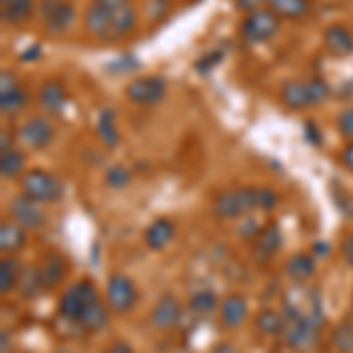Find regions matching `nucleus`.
<instances>
[{
	"mask_svg": "<svg viewBox=\"0 0 353 353\" xmlns=\"http://www.w3.org/2000/svg\"><path fill=\"white\" fill-rule=\"evenodd\" d=\"M283 245V233L278 229L276 224H269L264 226V229L257 231V236H254V243H252V254L254 259L259 261H269L273 254L281 250Z\"/></svg>",
	"mask_w": 353,
	"mask_h": 353,
	"instance_id": "obj_18",
	"label": "nucleus"
},
{
	"mask_svg": "<svg viewBox=\"0 0 353 353\" xmlns=\"http://www.w3.org/2000/svg\"><path fill=\"white\" fill-rule=\"evenodd\" d=\"M323 45L332 57L344 59L353 54V33L344 24H330L323 31Z\"/></svg>",
	"mask_w": 353,
	"mask_h": 353,
	"instance_id": "obj_17",
	"label": "nucleus"
},
{
	"mask_svg": "<svg viewBox=\"0 0 353 353\" xmlns=\"http://www.w3.org/2000/svg\"><path fill=\"white\" fill-rule=\"evenodd\" d=\"M269 0H236V8L241 12L250 14V12H257V10H264Z\"/></svg>",
	"mask_w": 353,
	"mask_h": 353,
	"instance_id": "obj_38",
	"label": "nucleus"
},
{
	"mask_svg": "<svg viewBox=\"0 0 353 353\" xmlns=\"http://www.w3.org/2000/svg\"><path fill=\"white\" fill-rule=\"evenodd\" d=\"M189 309L193 313H198V316H210V313H214L219 309V299L212 290H198V292L191 294Z\"/></svg>",
	"mask_w": 353,
	"mask_h": 353,
	"instance_id": "obj_31",
	"label": "nucleus"
},
{
	"mask_svg": "<svg viewBox=\"0 0 353 353\" xmlns=\"http://www.w3.org/2000/svg\"><path fill=\"white\" fill-rule=\"evenodd\" d=\"M281 31V19L271 12L269 8L257 10V12H250L243 17L241 21V36L248 43H266L271 41L276 33Z\"/></svg>",
	"mask_w": 353,
	"mask_h": 353,
	"instance_id": "obj_8",
	"label": "nucleus"
},
{
	"mask_svg": "<svg viewBox=\"0 0 353 353\" xmlns=\"http://www.w3.org/2000/svg\"><path fill=\"white\" fill-rule=\"evenodd\" d=\"M28 104V92L21 88V83H17L12 73L3 71L0 76V111L14 116Z\"/></svg>",
	"mask_w": 353,
	"mask_h": 353,
	"instance_id": "obj_15",
	"label": "nucleus"
},
{
	"mask_svg": "<svg viewBox=\"0 0 353 353\" xmlns=\"http://www.w3.org/2000/svg\"><path fill=\"white\" fill-rule=\"evenodd\" d=\"M168 94V83L163 76H139L125 88V97L137 106H156Z\"/></svg>",
	"mask_w": 353,
	"mask_h": 353,
	"instance_id": "obj_10",
	"label": "nucleus"
},
{
	"mask_svg": "<svg viewBox=\"0 0 353 353\" xmlns=\"http://www.w3.org/2000/svg\"><path fill=\"white\" fill-rule=\"evenodd\" d=\"M24 165L26 158L19 149L12 146L8 151H0V174H3V179H14V176L24 174Z\"/></svg>",
	"mask_w": 353,
	"mask_h": 353,
	"instance_id": "obj_29",
	"label": "nucleus"
},
{
	"mask_svg": "<svg viewBox=\"0 0 353 353\" xmlns=\"http://www.w3.org/2000/svg\"><path fill=\"white\" fill-rule=\"evenodd\" d=\"M21 193L31 198V201L48 205V203H57L64 196V184L59 181V176H54L48 170L33 168L21 174Z\"/></svg>",
	"mask_w": 353,
	"mask_h": 353,
	"instance_id": "obj_3",
	"label": "nucleus"
},
{
	"mask_svg": "<svg viewBox=\"0 0 353 353\" xmlns=\"http://www.w3.org/2000/svg\"><path fill=\"white\" fill-rule=\"evenodd\" d=\"M212 353H238V351H236V346L229 344V341H221V344L214 346Z\"/></svg>",
	"mask_w": 353,
	"mask_h": 353,
	"instance_id": "obj_43",
	"label": "nucleus"
},
{
	"mask_svg": "<svg viewBox=\"0 0 353 353\" xmlns=\"http://www.w3.org/2000/svg\"><path fill=\"white\" fill-rule=\"evenodd\" d=\"M254 208H259V203H257V189H252V186L221 191L217 193V198L212 203V212L217 219H238Z\"/></svg>",
	"mask_w": 353,
	"mask_h": 353,
	"instance_id": "obj_4",
	"label": "nucleus"
},
{
	"mask_svg": "<svg viewBox=\"0 0 353 353\" xmlns=\"http://www.w3.org/2000/svg\"><path fill=\"white\" fill-rule=\"evenodd\" d=\"M10 351V334H8V330H3V353H8Z\"/></svg>",
	"mask_w": 353,
	"mask_h": 353,
	"instance_id": "obj_45",
	"label": "nucleus"
},
{
	"mask_svg": "<svg viewBox=\"0 0 353 353\" xmlns=\"http://www.w3.org/2000/svg\"><path fill=\"white\" fill-rule=\"evenodd\" d=\"M109 311H111L109 304H104L101 299L94 301V304L83 313V318L78 321V325H81L83 330H88V332H99V330L109 323Z\"/></svg>",
	"mask_w": 353,
	"mask_h": 353,
	"instance_id": "obj_28",
	"label": "nucleus"
},
{
	"mask_svg": "<svg viewBox=\"0 0 353 353\" xmlns=\"http://www.w3.org/2000/svg\"><path fill=\"white\" fill-rule=\"evenodd\" d=\"M221 57H224V52H221V50H210L208 54H203L201 59L196 61V71H198V73L212 71V68L221 61Z\"/></svg>",
	"mask_w": 353,
	"mask_h": 353,
	"instance_id": "obj_35",
	"label": "nucleus"
},
{
	"mask_svg": "<svg viewBox=\"0 0 353 353\" xmlns=\"http://www.w3.org/2000/svg\"><path fill=\"white\" fill-rule=\"evenodd\" d=\"M330 97V85L321 78L311 81H288L281 88V101L290 111H304L323 104Z\"/></svg>",
	"mask_w": 353,
	"mask_h": 353,
	"instance_id": "obj_2",
	"label": "nucleus"
},
{
	"mask_svg": "<svg viewBox=\"0 0 353 353\" xmlns=\"http://www.w3.org/2000/svg\"><path fill=\"white\" fill-rule=\"evenodd\" d=\"M26 229L17 224V221H3L0 224V248H3V252H19L26 245Z\"/></svg>",
	"mask_w": 353,
	"mask_h": 353,
	"instance_id": "obj_25",
	"label": "nucleus"
},
{
	"mask_svg": "<svg viewBox=\"0 0 353 353\" xmlns=\"http://www.w3.org/2000/svg\"><path fill=\"white\" fill-rule=\"evenodd\" d=\"M266 8H269L278 19L299 21L311 12V0H269Z\"/></svg>",
	"mask_w": 353,
	"mask_h": 353,
	"instance_id": "obj_23",
	"label": "nucleus"
},
{
	"mask_svg": "<svg viewBox=\"0 0 353 353\" xmlns=\"http://www.w3.org/2000/svg\"><path fill=\"white\" fill-rule=\"evenodd\" d=\"M191 3H198V0H191Z\"/></svg>",
	"mask_w": 353,
	"mask_h": 353,
	"instance_id": "obj_46",
	"label": "nucleus"
},
{
	"mask_svg": "<svg viewBox=\"0 0 353 353\" xmlns=\"http://www.w3.org/2000/svg\"><path fill=\"white\" fill-rule=\"evenodd\" d=\"M38 17L50 36H64L76 21V8L71 0H38Z\"/></svg>",
	"mask_w": 353,
	"mask_h": 353,
	"instance_id": "obj_6",
	"label": "nucleus"
},
{
	"mask_svg": "<svg viewBox=\"0 0 353 353\" xmlns=\"http://www.w3.org/2000/svg\"><path fill=\"white\" fill-rule=\"evenodd\" d=\"M285 273L297 283L309 281L313 273H316V259H313V254H309V252L292 254V257L285 261Z\"/></svg>",
	"mask_w": 353,
	"mask_h": 353,
	"instance_id": "obj_27",
	"label": "nucleus"
},
{
	"mask_svg": "<svg viewBox=\"0 0 353 353\" xmlns=\"http://www.w3.org/2000/svg\"><path fill=\"white\" fill-rule=\"evenodd\" d=\"M248 299L243 294H229L219 301V318H221V325L229 327V330H238L245 325L248 321Z\"/></svg>",
	"mask_w": 353,
	"mask_h": 353,
	"instance_id": "obj_16",
	"label": "nucleus"
},
{
	"mask_svg": "<svg viewBox=\"0 0 353 353\" xmlns=\"http://www.w3.org/2000/svg\"><path fill=\"white\" fill-rule=\"evenodd\" d=\"M17 139H19L26 149L43 151V149H48V146L52 144L54 128H52V123H50L48 118L33 116V118H28V121H24L19 125V130H17Z\"/></svg>",
	"mask_w": 353,
	"mask_h": 353,
	"instance_id": "obj_11",
	"label": "nucleus"
},
{
	"mask_svg": "<svg viewBox=\"0 0 353 353\" xmlns=\"http://www.w3.org/2000/svg\"><path fill=\"white\" fill-rule=\"evenodd\" d=\"M304 130H306V137H309V141H313V144H321V137H318V132H316V125H313L311 121H306Z\"/></svg>",
	"mask_w": 353,
	"mask_h": 353,
	"instance_id": "obj_42",
	"label": "nucleus"
},
{
	"mask_svg": "<svg viewBox=\"0 0 353 353\" xmlns=\"http://www.w3.org/2000/svg\"><path fill=\"white\" fill-rule=\"evenodd\" d=\"M323 323L306 321V318H288V327L283 332L285 344L297 353H309L321 341Z\"/></svg>",
	"mask_w": 353,
	"mask_h": 353,
	"instance_id": "obj_9",
	"label": "nucleus"
},
{
	"mask_svg": "<svg viewBox=\"0 0 353 353\" xmlns=\"http://www.w3.org/2000/svg\"><path fill=\"white\" fill-rule=\"evenodd\" d=\"M174 233H176L174 221L168 219V217H161V219L151 221V224L146 226L144 243H146V248H149V250H156V252H161V250H165L170 243L174 241Z\"/></svg>",
	"mask_w": 353,
	"mask_h": 353,
	"instance_id": "obj_20",
	"label": "nucleus"
},
{
	"mask_svg": "<svg viewBox=\"0 0 353 353\" xmlns=\"http://www.w3.org/2000/svg\"><path fill=\"white\" fill-rule=\"evenodd\" d=\"M137 26V10L130 0H92L85 12V31L97 41H123Z\"/></svg>",
	"mask_w": 353,
	"mask_h": 353,
	"instance_id": "obj_1",
	"label": "nucleus"
},
{
	"mask_svg": "<svg viewBox=\"0 0 353 353\" xmlns=\"http://www.w3.org/2000/svg\"><path fill=\"white\" fill-rule=\"evenodd\" d=\"M38 104H41L43 111L48 113H61L68 104V92L64 88V83L59 81H45L38 90Z\"/></svg>",
	"mask_w": 353,
	"mask_h": 353,
	"instance_id": "obj_19",
	"label": "nucleus"
},
{
	"mask_svg": "<svg viewBox=\"0 0 353 353\" xmlns=\"http://www.w3.org/2000/svg\"><path fill=\"white\" fill-rule=\"evenodd\" d=\"M36 269H38V276H41V281H43V288L52 290V288L59 285L61 281H64L66 259L61 257V254H57V252H50V254H45L43 261L36 266Z\"/></svg>",
	"mask_w": 353,
	"mask_h": 353,
	"instance_id": "obj_21",
	"label": "nucleus"
},
{
	"mask_svg": "<svg viewBox=\"0 0 353 353\" xmlns=\"http://www.w3.org/2000/svg\"><path fill=\"white\" fill-rule=\"evenodd\" d=\"M36 0H3V8H0V14H3V21L10 26H21L31 19L33 10H36Z\"/></svg>",
	"mask_w": 353,
	"mask_h": 353,
	"instance_id": "obj_22",
	"label": "nucleus"
},
{
	"mask_svg": "<svg viewBox=\"0 0 353 353\" xmlns=\"http://www.w3.org/2000/svg\"><path fill=\"white\" fill-rule=\"evenodd\" d=\"M332 346L337 353H353V321L339 323L332 330Z\"/></svg>",
	"mask_w": 353,
	"mask_h": 353,
	"instance_id": "obj_32",
	"label": "nucleus"
},
{
	"mask_svg": "<svg viewBox=\"0 0 353 353\" xmlns=\"http://www.w3.org/2000/svg\"><path fill=\"white\" fill-rule=\"evenodd\" d=\"M19 290H21V297L24 299H33L43 288V281L38 276V269H24L21 271V278H19Z\"/></svg>",
	"mask_w": 353,
	"mask_h": 353,
	"instance_id": "obj_33",
	"label": "nucleus"
},
{
	"mask_svg": "<svg viewBox=\"0 0 353 353\" xmlns=\"http://www.w3.org/2000/svg\"><path fill=\"white\" fill-rule=\"evenodd\" d=\"M12 149V134L3 132V141H0V151H8Z\"/></svg>",
	"mask_w": 353,
	"mask_h": 353,
	"instance_id": "obj_44",
	"label": "nucleus"
},
{
	"mask_svg": "<svg viewBox=\"0 0 353 353\" xmlns=\"http://www.w3.org/2000/svg\"><path fill=\"white\" fill-rule=\"evenodd\" d=\"M341 254H344L346 264L353 266V233H349V236L341 241Z\"/></svg>",
	"mask_w": 353,
	"mask_h": 353,
	"instance_id": "obj_40",
	"label": "nucleus"
},
{
	"mask_svg": "<svg viewBox=\"0 0 353 353\" xmlns=\"http://www.w3.org/2000/svg\"><path fill=\"white\" fill-rule=\"evenodd\" d=\"M339 158H341V165H344L349 172H353V139L344 144V149H341Z\"/></svg>",
	"mask_w": 353,
	"mask_h": 353,
	"instance_id": "obj_39",
	"label": "nucleus"
},
{
	"mask_svg": "<svg viewBox=\"0 0 353 353\" xmlns=\"http://www.w3.org/2000/svg\"><path fill=\"white\" fill-rule=\"evenodd\" d=\"M337 130L344 139H353V106L344 109L337 116Z\"/></svg>",
	"mask_w": 353,
	"mask_h": 353,
	"instance_id": "obj_36",
	"label": "nucleus"
},
{
	"mask_svg": "<svg viewBox=\"0 0 353 353\" xmlns=\"http://www.w3.org/2000/svg\"><path fill=\"white\" fill-rule=\"evenodd\" d=\"M109 353H134V351H132V346H130L128 341H113Z\"/></svg>",
	"mask_w": 353,
	"mask_h": 353,
	"instance_id": "obj_41",
	"label": "nucleus"
},
{
	"mask_svg": "<svg viewBox=\"0 0 353 353\" xmlns=\"http://www.w3.org/2000/svg\"><path fill=\"white\" fill-rule=\"evenodd\" d=\"M106 304L116 313H128L137 304V288L123 273H113L106 283Z\"/></svg>",
	"mask_w": 353,
	"mask_h": 353,
	"instance_id": "obj_12",
	"label": "nucleus"
},
{
	"mask_svg": "<svg viewBox=\"0 0 353 353\" xmlns=\"http://www.w3.org/2000/svg\"><path fill=\"white\" fill-rule=\"evenodd\" d=\"M10 214H12V221H17L19 226H24L26 231L33 229H41L45 224V212H43V205L31 201L28 196H14L10 201Z\"/></svg>",
	"mask_w": 353,
	"mask_h": 353,
	"instance_id": "obj_13",
	"label": "nucleus"
},
{
	"mask_svg": "<svg viewBox=\"0 0 353 353\" xmlns=\"http://www.w3.org/2000/svg\"><path fill=\"white\" fill-rule=\"evenodd\" d=\"M97 137L101 139V144L116 149L121 144V130H118L116 113L111 109H104L99 113V121H97Z\"/></svg>",
	"mask_w": 353,
	"mask_h": 353,
	"instance_id": "obj_26",
	"label": "nucleus"
},
{
	"mask_svg": "<svg viewBox=\"0 0 353 353\" xmlns=\"http://www.w3.org/2000/svg\"><path fill=\"white\" fill-rule=\"evenodd\" d=\"M99 299L101 297H99V292H97L92 281H78L76 285H71L64 294H61L59 316L71 323H78L83 318V313Z\"/></svg>",
	"mask_w": 353,
	"mask_h": 353,
	"instance_id": "obj_5",
	"label": "nucleus"
},
{
	"mask_svg": "<svg viewBox=\"0 0 353 353\" xmlns=\"http://www.w3.org/2000/svg\"><path fill=\"white\" fill-rule=\"evenodd\" d=\"M285 318H306V321L323 323V304L313 288H294L283 299Z\"/></svg>",
	"mask_w": 353,
	"mask_h": 353,
	"instance_id": "obj_7",
	"label": "nucleus"
},
{
	"mask_svg": "<svg viewBox=\"0 0 353 353\" xmlns=\"http://www.w3.org/2000/svg\"><path fill=\"white\" fill-rule=\"evenodd\" d=\"M21 278V266L17 264L12 257H5L0 261V294H10L12 290L19 285Z\"/></svg>",
	"mask_w": 353,
	"mask_h": 353,
	"instance_id": "obj_30",
	"label": "nucleus"
},
{
	"mask_svg": "<svg viewBox=\"0 0 353 353\" xmlns=\"http://www.w3.org/2000/svg\"><path fill=\"white\" fill-rule=\"evenodd\" d=\"M254 325H257L259 332L266 334V337H283V332H285V327H288V318L283 311L264 309L257 313Z\"/></svg>",
	"mask_w": 353,
	"mask_h": 353,
	"instance_id": "obj_24",
	"label": "nucleus"
},
{
	"mask_svg": "<svg viewBox=\"0 0 353 353\" xmlns=\"http://www.w3.org/2000/svg\"><path fill=\"white\" fill-rule=\"evenodd\" d=\"M181 301L174 297L172 292H165L161 299L156 301V306H153L151 311V323L156 330H161V332H170V330H174L176 325L181 323Z\"/></svg>",
	"mask_w": 353,
	"mask_h": 353,
	"instance_id": "obj_14",
	"label": "nucleus"
},
{
	"mask_svg": "<svg viewBox=\"0 0 353 353\" xmlns=\"http://www.w3.org/2000/svg\"><path fill=\"white\" fill-rule=\"evenodd\" d=\"M257 203H259V210H273L278 203V193L273 189H264L259 186L257 189Z\"/></svg>",
	"mask_w": 353,
	"mask_h": 353,
	"instance_id": "obj_37",
	"label": "nucleus"
},
{
	"mask_svg": "<svg viewBox=\"0 0 353 353\" xmlns=\"http://www.w3.org/2000/svg\"><path fill=\"white\" fill-rule=\"evenodd\" d=\"M130 179H132V174H130L128 168H123V165H113V168L106 170V186H111V189H123V186L130 184Z\"/></svg>",
	"mask_w": 353,
	"mask_h": 353,
	"instance_id": "obj_34",
	"label": "nucleus"
}]
</instances>
